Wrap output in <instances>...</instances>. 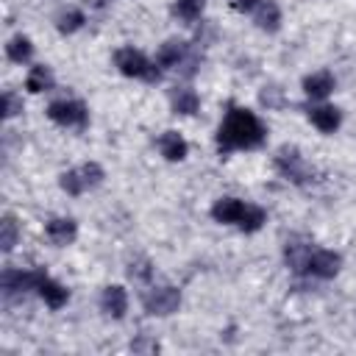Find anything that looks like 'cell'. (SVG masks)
Returning <instances> with one entry per match:
<instances>
[{
	"instance_id": "cell-14",
	"label": "cell",
	"mask_w": 356,
	"mask_h": 356,
	"mask_svg": "<svg viewBox=\"0 0 356 356\" xmlns=\"http://www.w3.org/2000/svg\"><path fill=\"white\" fill-rule=\"evenodd\" d=\"M186 56V44L181 39H167L159 50H156V64L159 67H178Z\"/></svg>"
},
{
	"instance_id": "cell-31",
	"label": "cell",
	"mask_w": 356,
	"mask_h": 356,
	"mask_svg": "<svg viewBox=\"0 0 356 356\" xmlns=\"http://www.w3.org/2000/svg\"><path fill=\"white\" fill-rule=\"evenodd\" d=\"M131 348H134V350H159V345H156V342H147V339H139V342H134Z\"/></svg>"
},
{
	"instance_id": "cell-4",
	"label": "cell",
	"mask_w": 356,
	"mask_h": 356,
	"mask_svg": "<svg viewBox=\"0 0 356 356\" xmlns=\"http://www.w3.org/2000/svg\"><path fill=\"white\" fill-rule=\"evenodd\" d=\"M47 117L64 128L86 125V106L81 100H56L47 106Z\"/></svg>"
},
{
	"instance_id": "cell-1",
	"label": "cell",
	"mask_w": 356,
	"mask_h": 356,
	"mask_svg": "<svg viewBox=\"0 0 356 356\" xmlns=\"http://www.w3.org/2000/svg\"><path fill=\"white\" fill-rule=\"evenodd\" d=\"M264 125L259 117L248 108H231L217 131V147L220 150H236V147H259L264 142Z\"/></svg>"
},
{
	"instance_id": "cell-11",
	"label": "cell",
	"mask_w": 356,
	"mask_h": 356,
	"mask_svg": "<svg viewBox=\"0 0 356 356\" xmlns=\"http://www.w3.org/2000/svg\"><path fill=\"white\" fill-rule=\"evenodd\" d=\"M253 22L261 28V31H278V25H281V11H278V6L273 3V0H259V6L253 8Z\"/></svg>"
},
{
	"instance_id": "cell-23",
	"label": "cell",
	"mask_w": 356,
	"mask_h": 356,
	"mask_svg": "<svg viewBox=\"0 0 356 356\" xmlns=\"http://www.w3.org/2000/svg\"><path fill=\"white\" fill-rule=\"evenodd\" d=\"M14 245H17V220L6 214V217L0 220V248L8 253Z\"/></svg>"
},
{
	"instance_id": "cell-13",
	"label": "cell",
	"mask_w": 356,
	"mask_h": 356,
	"mask_svg": "<svg viewBox=\"0 0 356 356\" xmlns=\"http://www.w3.org/2000/svg\"><path fill=\"white\" fill-rule=\"evenodd\" d=\"M44 234H47V239H50L53 245H70V242L75 239L78 228H75V222H72V220H67V217H56V220H50V222H47Z\"/></svg>"
},
{
	"instance_id": "cell-15",
	"label": "cell",
	"mask_w": 356,
	"mask_h": 356,
	"mask_svg": "<svg viewBox=\"0 0 356 356\" xmlns=\"http://www.w3.org/2000/svg\"><path fill=\"white\" fill-rule=\"evenodd\" d=\"M309 120L314 128H320L323 134H334L339 128V111L334 106H314L309 111Z\"/></svg>"
},
{
	"instance_id": "cell-30",
	"label": "cell",
	"mask_w": 356,
	"mask_h": 356,
	"mask_svg": "<svg viewBox=\"0 0 356 356\" xmlns=\"http://www.w3.org/2000/svg\"><path fill=\"white\" fill-rule=\"evenodd\" d=\"M228 6H231L234 11H242V14H245V11H253V8L259 6V0H228Z\"/></svg>"
},
{
	"instance_id": "cell-17",
	"label": "cell",
	"mask_w": 356,
	"mask_h": 356,
	"mask_svg": "<svg viewBox=\"0 0 356 356\" xmlns=\"http://www.w3.org/2000/svg\"><path fill=\"white\" fill-rule=\"evenodd\" d=\"M170 103H172V108H175L178 114H195V111H197V106H200V97H197L192 89L181 86V89H172Z\"/></svg>"
},
{
	"instance_id": "cell-8",
	"label": "cell",
	"mask_w": 356,
	"mask_h": 356,
	"mask_svg": "<svg viewBox=\"0 0 356 356\" xmlns=\"http://www.w3.org/2000/svg\"><path fill=\"white\" fill-rule=\"evenodd\" d=\"M303 92H306L309 97H314V100L328 97V95L334 92V75H331V72H325V70L306 75V78H303Z\"/></svg>"
},
{
	"instance_id": "cell-20",
	"label": "cell",
	"mask_w": 356,
	"mask_h": 356,
	"mask_svg": "<svg viewBox=\"0 0 356 356\" xmlns=\"http://www.w3.org/2000/svg\"><path fill=\"white\" fill-rule=\"evenodd\" d=\"M6 56H8L11 61H17V64H25V61L33 56L31 39H28V36H14V39L6 44Z\"/></svg>"
},
{
	"instance_id": "cell-21",
	"label": "cell",
	"mask_w": 356,
	"mask_h": 356,
	"mask_svg": "<svg viewBox=\"0 0 356 356\" xmlns=\"http://www.w3.org/2000/svg\"><path fill=\"white\" fill-rule=\"evenodd\" d=\"M261 222H264V211L259 209V206H250V203H245V211H242V217H239V228L242 231H248V234H253V231H259L261 228Z\"/></svg>"
},
{
	"instance_id": "cell-10",
	"label": "cell",
	"mask_w": 356,
	"mask_h": 356,
	"mask_svg": "<svg viewBox=\"0 0 356 356\" xmlns=\"http://www.w3.org/2000/svg\"><path fill=\"white\" fill-rule=\"evenodd\" d=\"M100 309L108 314V317H122L125 309H128V295L122 286H106L103 295H100Z\"/></svg>"
},
{
	"instance_id": "cell-2",
	"label": "cell",
	"mask_w": 356,
	"mask_h": 356,
	"mask_svg": "<svg viewBox=\"0 0 356 356\" xmlns=\"http://www.w3.org/2000/svg\"><path fill=\"white\" fill-rule=\"evenodd\" d=\"M114 64L122 75L128 78H142V81H159V64L156 61H147L139 50L134 47H120L117 56H114Z\"/></svg>"
},
{
	"instance_id": "cell-26",
	"label": "cell",
	"mask_w": 356,
	"mask_h": 356,
	"mask_svg": "<svg viewBox=\"0 0 356 356\" xmlns=\"http://www.w3.org/2000/svg\"><path fill=\"white\" fill-rule=\"evenodd\" d=\"M78 172H81V178H83V186H86V189H92V186H97V184L103 181V167L95 164V161L78 167Z\"/></svg>"
},
{
	"instance_id": "cell-16",
	"label": "cell",
	"mask_w": 356,
	"mask_h": 356,
	"mask_svg": "<svg viewBox=\"0 0 356 356\" xmlns=\"http://www.w3.org/2000/svg\"><path fill=\"white\" fill-rule=\"evenodd\" d=\"M39 295H42V300L50 306V309H61L64 303H67V289L58 284V281H53V278H42V284H39Z\"/></svg>"
},
{
	"instance_id": "cell-18",
	"label": "cell",
	"mask_w": 356,
	"mask_h": 356,
	"mask_svg": "<svg viewBox=\"0 0 356 356\" xmlns=\"http://www.w3.org/2000/svg\"><path fill=\"white\" fill-rule=\"evenodd\" d=\"M284 256H286V264H289L295 273H303V270H306V264H309L312 248H309V245H303V242H286Z\"/></svg>"
},
{
	"instance_id": "cell-6",
	"label": "cell",
	"mask_w": 356,
	"mask_h": 356,
	"mask_svg": "<svg viewBox=\"0 0 356 356\" xmlns=\"http://www.w3.org/2000/svg\"><path fill=\"white\" fill-rule=\"evenodd\" d=\"M44 273L39 270H6L3 273V289L6 292H25V289H39Z\"/></svg>"
},
{
	"instance_id": "cell-9",
	"label": "cell",
	"mask_w": 356,
	"mask_h": 356,
	"mask_svg": "<svg viewBox=\"0 0 356 356\" xmlns=\"http://www.w3.org/2000/svg\"><path fill=\"white\" fill-rule=\"evenodd\" d=\"M159 150H161V156L167 161H181V159H186L189 147H186V139L178 131H164L159 136Z\"/></svg>"
},
{
	"instance_id": "cell-24",
	"label": "cell",
	"mask_w": 356,
	"mask_h": 356,
	"mask_svg": "<svg viewBox=\"0 0 356 356\" xmlns=\"http://www.w3.org/2000/svg\"><path fill=\"white\" fill-rule=\"evenodd\" d=\"M81 25H83V14L78 8H70V11L58 14V31L61 33H75Z\"/></svg>"
},
{
	"instance_id": "cell-7",
	"label": "cell",
	"mask_w": 356,
	"mask_h": 356,
	"mask_svg": "<svg viewBox=\"0 0 356 356\" xmlns=\"http://www.w3.org/2000/svg\"><path fill=\"white\" fill-rule=\"evenodd\" d=\"M339 264H342L339 253H334V250H314V253L309 256L306 273H312V275H317V278H334V275L339 273Z\"/></svg>"
},
{
	"instance_id": "cell-19",
	"label": "cell",
	"mask_w": 356,
	"mask_h": 356,
	"mask_svg": "<svg viewBox=\"0 0 356 356\" xmlns=\"http://www.w3.org/2000/svg\"><path fill=\"white\" fill-rule=\"evenodd\" d=\"M50 86H53V72H50L44 64L33 67V70L28 72V78H25V89H28V92H33V95L47 92Z\"/></svg>"
},
{
	"instance_id": "cell-5",
	"label": "cell",
	"mask_w": 356,
	"mask_h": 356,
	"mask_svg": "<svg viewBox=\"0 0 356 356\" xmlns=\"http://www.w3.org/2000/svg\"><path fill=\"white\" fill-rule=\"evenodd\" d=\"M275 164H278V170L286 175V178H292L295 184H303L309 175H312V170L306 167V161L300 159V153L295 150V147H281L278 150V156H275Z\"/></svg>"
},
{
	"instance_id": "cell-27",
	"label": "cell",
	"mask_w": 356,
	"mask_h": 356,
	"mask_svg": "<svg viewBox=\"0 0 356 356\" xmlns=\"http://www.w3.org/2000/svg\"><path fill=\"white\" fill-rule=\"evenodd\" d=\"M259 100H261L267 108H278V106H284V97H281V89H278V86H264L261 95H259Z\"/></svg>"
},
{
	"instance_id": "cell-25",
	"label": "cell",
	"mask_w": 356,
	"mask_h": 356,
	"mask_svg": "<svg viewBox=\"0 0 356 356\" xmlns=\"http://www.w3.org/2000/svg\"><path fill=\"white\" fill-rule=\"evenodd\" d=\"M61 189H64L67 195H81V192H86L81 172H78V170H67V172H61Z\"/></svg>"
},
{
	"instance_id": "cell-28",
	"label": "cell",
	"mask_w": 356,
	"mask_h": 356,
	"mask_svg": "<svg viewBox=\"0 0 356 356\" xmlns=\"http://www.w3.org/2000/svg\"><path fill=\"white\" fill-rule=\"evenodd\" d=\"M128 275H131V278H136V281H147V278H150V261H145V259L131 261Z\"/></svg>"
},
{
	"instance_id": "cell-3",
	"label": "cell",
	"mask_w": 356,
	"mask_h": 356,
	"mask_svg": "<svg viewBox=\"0 0 356 356\" xmlns=\"http://www.w3.org/2000/svg\"><path fill=\"white\" fill-rule=\"evenodd\" d=\"M181 306V292L175 286H156L145 295V309L147 314H159V317H167L172 312H178Z\"/></svg>"
},
{
	"instance_id": "cell-12",
	"label": "cell",
	"mask_w": 356,
	"mask_h": 356,
	"mask_svg": "<svg viewBox=\"0 0 356 356\" xmlns=\"http://www.w3.org/2000/svg\"><path fill=\"white\" fill-rule=\"evenodd\" d=\"M242 211H245V203L242 200H236V197H220L214 206H211V217L217 220V222H239V217H242Z\"/></svg>"
},
{
	"instance_id": "cell-22",
	"label": "cell",
	"mask_w": 356,
	"mask_h": 356,
	"mask_svg": "<svg viewBox=\"0 0 356 356\" xmlns=\"http://www.w3.org/2000/svg\"><path fill=\"white\" fill-rule=\"evenodd\" d=\"M203 8H206V0H175V14L186 22L197 19L203 14Z\"/></svg>"
},
{
	"instance_id": "cell-29",
	"label": "cell",
	"mask_w": 356,
	"mask_h": 356,
	"mask_svg": "<svg viewBox=\"0 0 356 356\" xmlns=\"http://www.w3.org/2000/svg\"><path fill=\"white\" fill-rule=\"evenodd\" d=\"M19 108H22V103H19L11 92H6V95H3V117H14Z\"/></svg>"
}]
</instances>
